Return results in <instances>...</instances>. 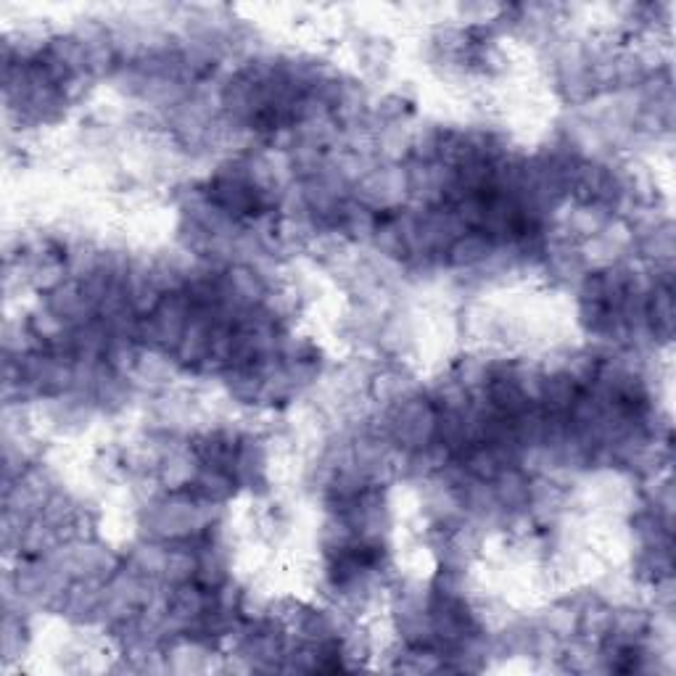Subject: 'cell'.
Returning <instances> with one entry per match:
<instances>
[{"label":"cell","instance_id":"1","mask_svg":"<svg viewBox=\"0 0 676 676\" xmlns=\"http://www.w3.org/2000/svg\"><path fill=\"white\" fill-rule=\"evenodd\" d=\"M439 410L428 399H405L391 415V434L407 449H426L436 439Z\"/></svg>","mask_w":676,"mask_h":676},{"label":"cell","instance_id":"4","mask_svg":"<svg viewBox=\"0 0 676 676\" xmlns=\"http://www.w3.org/2000/svg\"><path fill=\"white\" fill-rule=\"evenodd\" d=\"M645 315L647 320H650V328H653L655 336L661 338L671 336V328H674V299H671L669 283L653 288L650 302H647L645 307Z\"/></svg>","mask_w":676,"mask_h":676},{"label":"cell","instance_id":"2","mask_svg":"<svg viewBox=\"0 0 676 676\" xmlns=\"http://www.w3.org/2000/svg\"><path fill=\"white\" fill-rule=\"evenodd\" d=\"M576 397H579V381L571 373H558L544 378L542 399L539 402H544L547 415H568Z\"/></svg>","mask_w":676,"mask_h":676},{"label":"cell","instance_id":"3","mask_svg":"<svg viewBox=\"0 0 676 676\" xmlns=\"http://www.w3.org/2000/svg\"><path fill=\"white\" fill-rule=\"evenodd\" d=\"M492 251H494L492 238H486V233L484 236L471 233V236H457L455 241L449 243L447 259H449V265L471 267L492 257Z\"/></svg>","mask_w":676,"mask_h":676}]
</instances>
